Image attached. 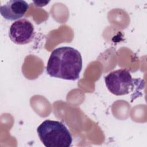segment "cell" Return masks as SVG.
Here are the masks:
<instances>
[{"mask_svg":"<svg viewBox=\"0 0 147 147\" xmlns=\"http://www.w3.org/2000/svg\"><path fill=\"white\" fill-rule=\"evenodd\" d=\"M82 64V55L77 49L61 47L52 52L46 71L51 77L74 81L79 78Z\"/></svg>","mask_w":147,"mask_h":147,"instance_id":"6da1fadb","label":"cell"},{"mask_svg":"<svg viewBox=\"0 0 147 147\" xmlns=\"http://www.w3.org/2000/svg\"><path fill=\"white\" fill-rule=\"evenodd\" d=\"M38 137L46 147H69L72 142V136L62 122L47 119L37 129Z\"/></svg>","mask_w":147,"mask_h":147,"instance_id":"7a4b0ae2","label":"cell"},{"mask_svg":"<svg viewBox=\"0 0 147 147\" xmlns=\"http://www.w3.org/2000/svg\"><path fill=\"white\" fill-rule=\"evenodd\" d=\"M106 86L109 91L117 96L124 95L133 91L138 79H133L126 69L121 68L110 72L105 77Z\"/></svg>","mask_w":147,"mask_h":147,"instance_id":"3957f363","label":"cell"},{"mask_svg":"<svg viewBox=\"0 0 147 147\" xmlns=\"http://www.w3.org/2000/svg\"><path fill=\"white\" fill-rule=\"evenodd\" d=\"M9 36L15 44L24 45L30 42L34 37V28L32 23L26 18L14 22L9 29Z\"/></svg>","mask_w":147,"mask_h":147,"instance_id":"277c9868","label":"cell"},{"mask_svg":"<svg viewBox=\"0 0 147 147\" xmlns=\"http://www.w3.org/2000/svg\"><path fill=\"white\" fill-rule=\"evenodd\" d=\"M29 8V4L23 0H11L0 7L1 16L7 20L14 21L22 17Z\"/></svg>","mask_w":147,"mask_h":147,"instance_id":"5b68a950","label":"cell"}]
</instances>
